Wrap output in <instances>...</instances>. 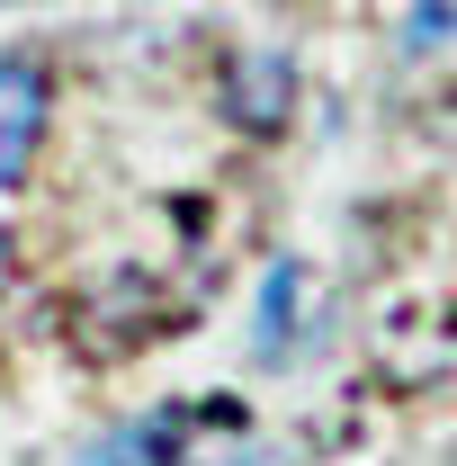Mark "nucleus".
<instances>
[{
	"mask_svg": "<svg viewBox=\"0 0 457 466\" xmlns=\"http://www.w3.org/2000/svg\"><path fill=\"white\" fill-rule=\"evenodd\" d=\"M296 99H305V81H296V55H279V46H242L216 72V108L242 135H287L296 126Z\"/></svg>",
	"mask_w": 457,
	"mask_h": 466,
	"instance_id": "nucleus-1",
	"label": "nucleus"
},
{
	"mask_svg": "<svg viewBox=\"0 0 457 466\" xmlns=\"http://www.w3.org/2000/svg\"><path fill=\"white\" fill-rule=\"evenodd\" d=\"M36 144H46V72L36 55H0V198L27 179Z\"/></svg>",
	"mask_w": 457,
	"mask_h": 466,
	"instance_id": "nucleus-2",
	"label": "nucleus"
},
{
	"mask_svg": "<svg viewBox=\"0 0 457 466\" xmlns=\"http://www.w3.org/2000/svg\"><path fill=\"white\" fill-rule=\"evenodd\" d=\"M179 449V412H162V421H126V431H99L90 449L72 466H171Z\"/></svg>",
	"mask_w": 457,
	"mask_h": 466,
	"instance_id": "nucleus-3",
	"label": "nucleus"
},
{
	"mask_svg": "<svg viewBox=\"0 0 457 466\" xmlns=\"http://www.w3.org/2000/svg\"><path fill=\"white\" fill-rule=\"evenodd\" d=\"M305 314V269L296 260H269V279H260V323H251V350L260 359H287V323Z\"/></svg>",
	"mask_w": 457,
	"mask_h": 466,
	"instance_id": "nucleus-4",
	"label": "nucleus"
},
{
	"mask_svg": "<svg viewBox=\"0 0 457 466\" xmlns=\"http://www.w3.org/2000/svg\"><path fill=\"white\" fill-rule=\"evenodd\" d=\"M457 27V9L449 0H421V9H412V18H403V46H412V55H421V46H440V36H449Z\"/></svg>",
	"mask_w": 457,
	"mask_h": 466,
	"instance_id": "nucleus-5",
	"label": "nucleus"
}]
</instances>
